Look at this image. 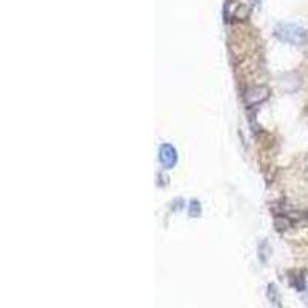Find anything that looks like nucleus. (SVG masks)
Returning a JSON list of instances; mask_svg holds the SVG:
<instances>
[{
  "mask_svg": "<svg viewBox=\"0 0 308 308\" xmlns=\"http://www.w3.org/2000/svg\"><path fill=\"white\" fill-rule=\"evenodd\" d=\"M276 36L291 45H303L308 39L306 29L296 23H282L276 28Z\"/></svg>",
  "mask_w": 308,
  "mask_h": 308,
  "instance_id": "f257e3e1",
  "label": "nucleus"
},
{
  "mask_svg": "<svg viewBox=\"0 0 308 308\" xmlns=\"http://www.w3.org/2000/svg\"><path fill=\"white\" fill-rule=\"evenodd\" d=\"M159 162L164 168H173L177 164V151L171 143H162L159 148Z\"/></svg>",
  "mask_w": 308,
  "mask_h": 308,
  "instance_id": "f03ea898",
  "label": "nucleus"
}]
</instances>
